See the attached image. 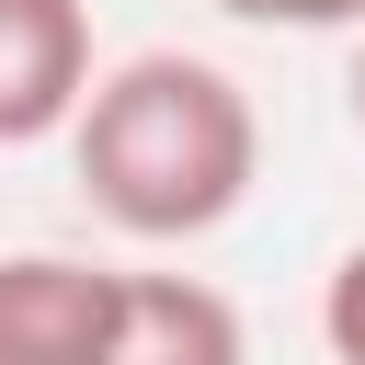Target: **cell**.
Returning <instances> with one entry per match:
<instances>
[{
  "label": "cell",
  "instance_id": "cell-2",
  "mask_svg": "<svg viewBox=\"0 0 365 365\" xmlns=\"http://www.w3.org/2000/svg\"><path fill=\"white\" fill-rule=\"evenodd\" d=\"M91 80V0H0V148L68 137Z\"/></svg>",
  "mask_w": 365,
  "mask_h": 365
},
{
  "label": "cell",
  "instance_id": "cell-4",
  "mask_svg": "<svg viewBox=\"0 0 365 365\" xmlns=\"http://www.w3.org/2000/svg\"><path fill=\"white\" fill-rule=\"evenodd\" d=\"M91 365H251V331L205 274H114V319Z\"/></svg>",
  "mask_w": 365,
  "mask_h": 365
},
{
  "label": "cell",
  "instance_id": "cell-6",
  "mask_svg": "<svg viewBox=\"0 0 365 365\" xmlns=\"http://www.w3.org/2000/svg\"><path fill=\"white\" fill-rule=\"evenodd\" d=\"M251 34H365V0H217Z\"/></svg>",
  "mask_w": 365,
  "mask_h": 365
},
{
  "label": "cell",
  "instance_id": "cell-7",
  "mask_svg": "<svg viewBox=\"0 0 365 365\" xmlns=\"http://www.w3.org/2000/svg\"><path fill=\"white\" fill-rule=\"evenodd\" d=\"M342 91H354V125H365V46H354V80H342Z\"/></svg>",
  "mask_w": 365,
  "mask_h": 365
},
{
  "label": "cell",
  "instance_id": "cell-5",
  "mask_svg": "<svg viewBox=\"0 0 365 365\" xmlns=\"http://www.w3.org/2000/svg\"><path fill=\"white\" fill-rule=\"evenodd\" d=\"M319 342H331V365H365V240L331 262V285H319Z\"/></svg>",
  "mask_w": 365,
  "mask_h": 365
},
{
  "label": "cell",
  "instance_id": "cell-3",
  "mask_svg": "<svg viewBox=\"0 0 365 365\" xmlns=\"http://www.w3.org/2000/svg\"><path fill=\"white\" fill-rule=\"evenodd\" d=\"M114 319V262L0 251V365H91Z\"/></svg>",
  "mask_w": 365,
  "mask_h": 365
},
{
  "label": "cell",
  "instance_id": "cell-1",
  "mask_svg": "<svg viewBox=\"0 0 365 365\" xmlns=\"http://www.w3.org/2000/svg\"><path fill=\"white\" fill-rule=\"evenodd\" d=\"M68 171H80L91 217H114L125 240H205L262 182V114L217 57L148 46L91 80V103L68 125Z\"/></svg>",
  "mask_w": 365,
  "mask_h": 365
}]
</instances>
